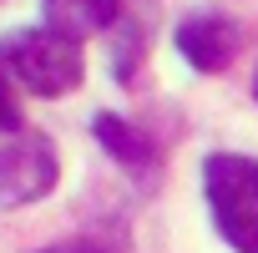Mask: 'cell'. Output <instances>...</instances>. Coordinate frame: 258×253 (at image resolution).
<instances>
[{
  "mask_svg": "<svg viewBox=\"0 0 258 253\" xmlns=\"http://www.w3.org/2000/svg\"><path fill=\"white\" fill-rule=\"evenodd\" d=\"M0 66H6V76H16L36 96H66L86 76L81 41H71V36H61L51 26L6 36V41H0Z\"/></svg>",
  "mask_w": 258,
  "mask_h": 253,
  "instance_id": "obj_1",
  "label": "cell"
},
{
  "mask_svg": "<svg viewBox=\"0 0 258 253\" xmlns=\"http://www.w3.org/2000/svg\"><path fill=\"white\" fill-rule=\"evenodd\" d=\"M203 187H208L218 233L238 253H258V162L238 152H213L203 162Z\"/></svg>",
  "mask_w": 258,
  "mask_h": 253,
  "instance_id": "obj_2",
  "label": "cell"
},
{
  "mask_svg": "<svg viewBox=\"0 0 258 253\" xmlns=\"http://www.w3.org/2000/svg\"><path fill=\"white\" fill-rule=\"evenodd\" d=\"M56 187V152L41 132H6L0 142V203H36Z\"/></svg>",
  "mask_w": 258,
  "mask_h": 253,
  "instance_id": "obj_3",
  "label": "cell"
},
{
  "mask_svg": "<svg viewBox=\"0 0 258 253\" xmlns=\"http://www.w3.org/2000/svg\"><path fill=\"white\" fill-rule=\"evenodd\" d=\"M177 51L192 71H228L233 56H238V26L228 16H213V11H198L187 21H177Z\"/></svg>",
  "mask_w": 258,
  "mask_h": 253,
  "instance_id": "obj_4",
  "label": "cell"
},
{
  "mask_svg": "<svg viewBox=\"0 0 258 253\" xmlns=\"http://www.w3.org/2000/svg\"><path fill=\"white\" fill-rule=\"evenodd\" d=\"M46 11V26L71 36V41H86L96 31H106L116 16H121V0H41Z\"/></svg>",
  "mask_w": 258,
  "mask_h": 253,
  "instance_id": "obj_5",
  "label": "cell"
},
{
  "mask_svg": "<svg viewBox=\"0 0 258 253\" xmlns=\"http://www.w3.org/2000/svg\"><path fill=\"white\" fill-rule=\"evenodd\" d=\"M91 137L121 162V167H132V172H152L157 167V152H152V142L137 132V126H126L121 116H111V111H96V121H91Z\"/></svg>",
  "mask_w": 258,
  "mask_h": 253,
  "instance_id": "obj_6",
  "label": "cell"
},
{
  "mask_svg": "<svg viewBox=\"0 0 258 253\" xmlns=\"http://www.w3.org/2000/svg\"><path fill=\"white\" fill-rule=\"evenodd\" d=\"M0 132H21V106H16V86L0 66Z\"/></svg>",
  "mask_w": 258,
  "mask_h": 253,
  "instance_id": "obj_7",
  "label": "cell"
},
{
  "mask_svg": "<svg viewBox=\"0 0 258 253\" xmlns=\"http://www.w3.org/2000/svg\"><path fill=\"white\" fill-rule=\"evenodd\" d=\"M46 253H91V248H46Z\"/></svg>",
  "mask_w": 258,
  "mask_h": 253,
  "instance_id": "obj_8",
  "label": "cell"
},
{
  "mask_svg": "<svg viewBox=\"0 0 258 253\" xmlns=\"http://www.w3.org/2000/svg\"><path fill=\"white\" fill-rule=\"evenodd\" d=\"M253 91H258V76H253Z\"/></svg>",
  "mask_w": 258,
  "mask_h": 253,
  "instance_id": "obj_9",
  "label": "cell"
}]
</instances>
